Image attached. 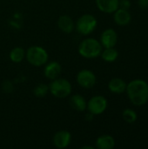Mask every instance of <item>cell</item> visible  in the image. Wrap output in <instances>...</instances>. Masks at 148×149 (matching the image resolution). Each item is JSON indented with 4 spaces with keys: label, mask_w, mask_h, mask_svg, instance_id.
<instances>
[{
    "label": "cell",
    "mask_w": 148,
    "mask_h": 149,
    "mask_svg": "<svg viewBox=\"0 0 148 149\" xmlns=\"http://www.w3.org/2000/svg\"><path fill=\"white\" fill-rule=\"evenodd\" d=\"M3 90L5 93H11L12 90H13V86H12V84H11L10 81H8V80L4 81L3 84Z\"/></svg>",
    "instance_id": "21"
},
{
    "label": "cell",
    "mask_w": 148,
    "mask_h": 149,
    "mask_svg": "<svg viewBox=\"0 0 148 149\" xmlns=\"http://www.w3.org/2000/svg\"><path fill=\"white\" fill-rule=\"evenodd\" d=\"M49 93V86L44 83H40L37 85L33 89V93L35 96L38 98H43L46 96Z\"/></svg>",
    "instance_id": "19"
},
{
    "label": "cell",
    "mask_w": 148,
    "mask_h": 149,
    "mask_svg": "<svg viewBox=\"0 0 148 149\" xmlns=\"http://www.w3.org/2000/svg\"><path fill=\"white\" fill-rule=\"evenodd\" d=\"M62 72L61 65L57 61H51L47 62L44 65V75L46 79L52 80L59 77Z\"/></svg>",
    "instance_id": "9"
},
{
    "label": "cell",
    "mask_w": 148,
    "mask_h": 149,
    "mask_svg": "<svg viewBox=\"0 0 148 149\" xmlns=\"http://www.w3.org/2000/svg\"><path fill=\"white\" fill-rule=\"evenodd\" d=\"M127 95L133 104L142 106L148 100V85L141 79H136L126 86Z\"/></svg>",
    "instance_id": "1"
},
{
    "label": "cell",
    "mask_w": 148,
    "mask_h": 149,
    "mask_svg": "<svg viewBox=\"0 0 148 149\" xmlns=\"http://www.w3.org/2000/svg\"><path fill=\"white\" fill-rule=\"evenodd\" d=\"M25 58L31 65L40 67L48 62L49 54L44 48L38 45H32L26 50Z\"/></svg>",
    "instance_id": "3"
},
{
    "label": "cell",
    "mask_w": 148,
    "mask_h": 149,
    "mask_svg": "<svg viewBox=\"0 0 148 149\" xmlns=\"http://www.w3.org/2000/svg\"><path fill=\"white\" fill-rule=\"evenodd\" d=\"M114 21L119 25H126L131 21V15L127 10L118 9L114 11Z\"/></svg>",
    "instance_id": "14"
},
{
    "label": "cell",
    "mask_w": 148,
    "mask_h": 149,
    "mask_svg": "<svg viewBox=\"0 0 148 149\" xmlns=\"http://www.w3.org/2000/svg\"><path fill=\"white\" fill-rule=\"evenodd\" d=\"M139 5L141 9L145 10L148 8V0H139Z\"/></svg>",
    "instance_id": "23"
},
{
    "label": "cell",
    "mask_w": 148,
    "mask_h": 149,
    "mask_svg": "<svg viewBox=\"0 0 148 149\" xmlns=\"http://www.w3.org/2000/svg\"><path fill=\"white\" fill-rule=\"evenodd\" d=\"M53 145L58 149H65L69 147L72 141V134L69 131L60 130L57 132L52 139Z\"/></svg>",
    "instance_id": "8"
},
{
    "label": "cell",
    "mask_w": 148,
    "mask_h": 149,
    "mask_svg": "<svg viewBox=\"0 0 148 149\" xmlns=\"http://www.w3.org/2000/svg\"><path fill=\"white\" fill-rule=\"evenodd\" d=\"M131 6L129 0H120L119 1V8L123 10H128Z\"/></svg>",
    "instance_id": "22"
},
{
    "label": "cell",
    "mask_w": 148,
    "mask_h": 149,
    "mask_svg": "<svg viewBox=\"0 0 148 149\" xmlns=\"http://www.w3.org/2000/svg\"><path fill=\"white\" fill-rule=\"evenodd\" d=\"M82 149H86V148H88V149H93V148L92 147H88V146H85V147H83V148H81Z\"/></svg>",
    "instance_id": "24"
},
{
    "label": "cell",
    "mask_w": 148,
    "mask_h": 149,
    "mask_svg": "<svg viewBox=\"0 0 148 149\" xmlns=\"http://www.w3.org/2000/svg\"><path fill=\"white\" fill-rule=\"evenodd\" d=\"M107 107V100L105 97L97 95L89 100L86 105L88 112L93 115H99L103 113Z\"/></svg>",
    "instance_id": "6"
},
{
    "label": "cell",
    "mask_w": 148,
    "mask_h": 149,
    "mask_svg": "<svg viewBox=\"0 0 148 149\" xmlns=\"http://www.w3.org/2000/svg\"><path fill=\"white\" fill-rule=\"evenodd\" d=\"M108 88L112 93H122L126 89V85L125 81H123V79L120 78H114L110 80L108 84Z\"/></svg>",
    "instance_id": "15"
},
{
    "label": "cell",
    "mask_w": 148,
    "mask_h": 149,
    "mask_svg": "<svg viewBox=\"0 0 148 149\" xmlns=\"http://www.w3.org/2000/svg\"><path fill=\"white\" fill-rule=\"evenodd\" d=\"M118 41V36L113 29H106L103 31L100 38V44L105 48L114 47Z\"/></svg>",
    "instance_id": "10"
},
{
    "label": "cell",
    "mask_w": 148,
    "mask_h": 149,
    "mask_svg": "<svg viewBox=\"0 0 148 149\" xmlns=\"http://www.w3.org/2000/svg\"><path fill=\"white\" fill-rule=\"evenodd\" d=\"M58 29L66 34L72 33L75 30V23L68 15H61L57 22Z\"/></svg>",
    "instance_id": "11"
},
{
    "label": "cell",
    "mask_w": 148,
    "mask_h": 149,
    "mask_svg": "<svg viewBox=\"0 0 148 149\" xmlns=\"http://www.w3.org/2000/svg\"><path fill=\"white\" fill-rule=\"evenodd\" d=\"M102 58L106 62H113L117 59L119 53L117 50H115L113 47L106 48L103 52H101Z\"/></svg>",
    "instance_id": "18"
},
{
    "label": "cell",
    "mask_w": 148,
    "mask_h": 149,
    "mask_svg": "<svg viewBox=\"0 0 148 149\" xmlns=\"http://www.w3.org/2000/svg\"><path fill=\"white\" fill-rule=\"evenodd\" d=\"M72 91V84L66 79L57 78L51 80V83L49 85V92L52 96L58 99H65L70 96Z\"/></svg>",
    "instance_id": "4"
},
{
    "label": "cell",
    "mask_w": 148,
    "mask_h": 149,
    "mask_svg": "<svg viewBox=\"0 0 148 149\" xmlns=\"http://www.w3.org/2000/svg\"><path fill=\"white\" fill-rule=\"evenodd\" d=\"M69 105L72 109L77 112H84L86 109V101L85 99L80 94H73L70 97Z\"/></svg>",
    "instance_id": "13"
},
{
    "label": "cell",
    "mask_w": 148,
    "mask_h": 149,
    "mask_svg": "<svg viewBox=\"0 0 148 149\" xmlns=\"http://www.w3.org/2000/svg\"><path fill=\"white\" fill-rule=\"evenodd\" d=\"M78 51L85 58H95L101 54L102 45L97 39L89 38L80 42Z\"/></svg>",
    "instance_id": "2"
},
{
    "label": "cell",
    "mask_w": 148,
    "mask_h": 149,
    "mask_svg": "<svg viewBox=\"0 0 148 149\" xmlns=\"http://www.w3.org/2000/svg\"><path fill=\"white\" fill-rule=\"evenodd\" d=\"M123 119L127 123H133L137 119V114L131 109H126L123 112Z\"/></svg>",
    "instance_id": "20"
},
{
    "label": "cell",
    "mask_w": 148,
    "mask_h": 149,
    "mask_svg": "<svg viewBox=\"0 0 148 149\" xmlns=\"http://www.w3.org/2000/svg\"><path fill=\"white\" fill-rule=\"evenodd\" d=\"M99 10L105 13H113L119 9L120 0H95Z\"/></svg>",
    "instance_id": "12"
},
{
    "label": "cell",
    "mask_w": 148,
    "mask_h": 149,
    "mask_svg": "<svg viewBox=\"0 0 148 149\" xmlns=\"http://www.w3.org/2000/svg\"><path fill=\"white\" fill-rule=\"evenodd\" d=\"M114 146L115 141L111 135H102L96 141V147L99 149H112Z\"/></svg>",
    "instance_id": "16"
},
{
    "label": "cell",
    "mask_w": 148,
    "mask_h": 149,
    "mask_svg": "<svg viewBox=\"0 0 148 149\" xmlns=\"http://www.w3.org/2000/svg\"><path fill=\"white\" fill-rule=\"evenodd\" d=\"M25 53H26V51L24 48L20 46H17L11 49V51L10 52L9 57H10V59L13 63H20L25 58Z\"/></svg>",
    "instance_id": "17"
},
{
    "label": "cell",
    "mask_w": 148,
    "mask_h": 149,
    "mask_svg": "<svg viewBox=\"0 0 148 149\" xmlns=\"http://www.w3.org/2000/svg\"><path fill=\"white\" fill-rule=\"evenodd\" d=\"M98 21L92 14H84L80 16L75 23V30L81 35L91 34L97 27Z\"/></svg>",
    "instance_id": "5"
},
{
    "label": "cell",
    "mask_w": 148,
    "mask_h": 149,
    "mask_svg": "<svg viewBox=\"0 0 148 149\" xmlns=\"http://www.w3.org/2000/svg\"><path fill=\"white\" fill-rule=\"evenodd\" d=\"M77 83L85 89H90L92 88L96 84V76L91 70L88 69H83L79 71L76 77Z\"/></svg>",
    "instance_id": "7"
}]
</instances>
